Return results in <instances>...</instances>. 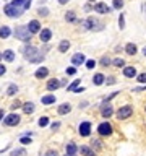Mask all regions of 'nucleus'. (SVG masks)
<instances>
[{"label": "nucleus", "instance_id": "f257e3e1", "mask_svg": "<svg viewBox=\"0 0 146 156\" xmlns=\"http://www.w3.org/2000/svg\"><path fill=\"white\" fill-rule=\"evenodd\" d=\"M23 54H24V57H26L29 62H41L44 59V55H41V52L37 51L34 46L23 47Z\"/></svg>", "mask_w": 146, "mask_h": 156}, {"label": "nucleus", "instance_id": "f03ea898", "mask_svg": "<svg viewBox=\"0 0 146 156\" xmlns=\"http://www.w3.org/2000/svg\"><path fill=\"white\" fill-rule=\"evenodd\" d=\"M15 36H16V39H21V41H24V42H29L31 41V33L28 31L26 26H18L16 28Z\"/></svg>", "mask_w": 146, "mask_h": 156}, {"label": "nucleus", "instance_id": "7ed1b4c3", "mask_svg": "<svg viewBox=\"0 0 146 156\" xmlns=\"http://www.w3.org/2000/svg\"><path fill=\"white\" fill-rule=\"evenodd\" d=\"M3 12L7 13V15L10 16V18H18L20 15L24 12L21 8H16V7H13L12 3H8V5H5V8H3Z\"/></svg>", "mask_w": 146, "mask_h": 156}, {"label": "nucleus", "instance_id": "20e7f679", "mask_svg": "<svg viewBox=\"0 0 146 156\" xmlns=\"http://www.w3.org/2000/svg\"><path fill=\"white\" fill-rule=\"evenodd\" d=\"M131 112H133V109H131L130 106H123V107H120L119 109V112H117V117H119V119H128V117L131 116Z\"/></svg>", "mask_w": 146, "mask_h": 156}, {"label": "nucleus", "instance_id": "39448f33", "mask_svg": "<svg viewBox=\"0 0 146 156\" xmlns=\"http://www.w3.org/2000/svg\"><path fill=\"white\" fill-rule=\"evenodd\" d=\"M97 132H99L102 137H107V135H110L112 133V127H110V124H107V122H102L99 127H97Z\"/></svg>", "mask_w": 146, "mask_h": 156}, {"label": "nucleus", "instance_id": "423d86ee", "mask_svg": "<svg viewBox=\"0 0 146 156\" xmlns=\"http://www.w3.org/2000/svg\"><path fill=\"white\" fill-rule=\"evenodd\" d=\"M18 124H20V116L18 114H10V116L5 117V125L13 127V125H18Z\"/></svg>", "mask_w": 146, "mask_h": 156}, {"label": "nucleus", "instance_id": "0eeeda50", "mask_svg": "<svg viewBox=\"0 0 146 156\" xmlns=\"http://www.w3.org/2000/svg\"><path fill=\"white\" fill-rule=\"evenodd\" d=\"M89 133H91V124L83 122L81 125H80V135H81V137H88Z\"/></svg>", "mask_w": 146, "mask_h": 156}, {"label": "nucleus", "instance_id": "6e6552de", "mask_svg": "<svg viewBox=\"0 0 146 156\" xmlns=\"http://www.w3.org/2000/svg\"><path fill=\"white\" fill-rule=\"evenodd\" d=\"M26 28H28V31H29V33L33 34V33H37V31L41 29V25H39V21L33 20V21H31V23H29V25H28Z\"/></svg>", "mask_w": 146, "mask_h": 156}, {"label": "nucleus", "instance_id": "1a4fd4ad", "mask_svg": "<svg viewBox=\"0 0 146 156\" xmlns=\"http://www.w3.org/2000/svg\"><path fill=\"white\" fill-rule=\"evenodd\" d=\"M94 10L97 13H109L110 12V8L106 5V3H96L94 5Z\"/></svg>", "mask_w": 146, "mask_h": 156}, {"label": "nucleus", "instance_id": "9d476101", "mask_svg": "<svg viewBox=\"0 0 146 156\" xmlns=\"http://www.w3.org/2000/svg\"><path fill=\"white\" fill-rule=\"evenodd\" d=\"M60 85H62V81L60 80H55V78H52L50 81L47 83V89H57V88H60Z\"/></svg>", "mask_w": 146, "mask_h": 156}, {"label": "nucleus", "instance_id": "9b49d317", "mask_svg": "<svg viewBox=\"0 0 146 156\" xmlns=\"http://www.w3.org/2000/svg\"><path fill=\"white\" fill-rule=\"evenodd\" d=\"M72 62H73L75 65H81L83 62H85V55H83V54H75V55L72 57Z\"/></svg>", "mask_w": 146, "mask_h": 156}, {"label": "nucleus", "instance_id": "f8f14e48", "mask_svg": "<svg viewBox=\"0 0 146 156\" xmlns=\"http://www.w3.org/2000/svg\"><path fill=\"white\" fill-rule=\"evenodd\" d=\"M123 75L125 77H128V78H133L135 75H137V70H135L133 67H125L123 68Z\"/></svg>", "mask_w": 146, "mask_h": 156}, {"label": "nucleus", "instance_id": "ddd939ff", "mask_svg": "<svg viewBox=\"0 0 146 156\" xmlns=\"http://www.w3.org/2000/svg\"><path fill=\"white\" fill-rule=\"evenodd\" d=\"M50 37H52L50 29H42V33H41V41H42V42H47Z\"/></svg>", "mask_w": 146, "mask_h": 156}, {"label": "nucleus", "instance_id": "4468645a", "mask_svg": "<svg viewBox=\"0 0 146 156\" xmlns=\"http://www.w3.org/2000/svg\"><path fill=\"white\" fill-rule=\"evenodd\" d=\"M78 151V148H76V145L73 143V141H70V143L67 145V155H72V156H75V153Z\"/></svg>", "mask_w": 146, "mask_h": 156}, {"label": "nucleus", "instance_id": "2eb2a0df", "mask_svg": "<svg viewBox=\"0 0 146 156\" xmlns=\"http://www.w3.org/2000/svg\"><path fill=\"white\" fill-rule=\"evenodd\" d=\"M2 57L5 59L7 62H13V59H15V52H13V51H5L2 54Z\"/></svg>", "mask_w": 146, "mask_h": 156}, {"label": "nucleus", "instance_id": "dca6fc26", "mask_svg": "<svg viewBox=\"0 0 146 156\" xmlns=\"http://www.w3.org/2000/svg\"><path fill=\"white\" fill-rule=\"evenodd\" d=\"M70 111H72V106H70V104H67V103L62 104V106L58 107V114H62V116H64V114H68Z\"/></svg>", "mask_w": 146, "mask_h": 156}, {"label": "nucleus", "instance_id": "f3484780", "mask_svg": "<svg viewBox=\"0 0 146 156\" xmlns=\"http://www.w3.org/2000/svg\"><path fill=\"white\" fill-rule=\"evenodd\" d=\"M112 106H110V104H107V106H102V116L104 117H110L112 116Z\"/></svg>", "mask_w": 146, "mask_h": 156}, {"label": "nucleus", "instance_id": "a211bd4d", "mask_svg": "<svg viewBox=\"0 0 146 156\" xmlns=\"http://www.w3.org/2000/svg\"><path fill=\"white\" fill-rule=\"evenodd\" d=\"M80 151H81V155H85V156H96V153L89 146H81L80 148Z\"/></svg>", "mask_w": 146, "mask_h": 156}, {"label": "nucleus", "instance_id": "6ab92c4d", "mask_svg": "<svg viewBox=\"0 0 146 156\" xmlns=\"http://www.w3.org/2000/svg\"><path fill=\"white\" fill-rule=\"evenodd\" d=\"M125 49H127V54L128 55H135V54H137V46H135L133 42L127 44V47H125Z\"/></svg>", "mask_w": 146, "mask_h": 156}, {"label": "nucleus", "instance_id": "aec40b11", "mask_svg": "<svg viewBox=\"0 0 146 156\" xmlns=\"http://www.w3.org/2000/svg\"><path fill=\"white\" fill-rule=\"evenodd\" d=\"M10 33H12V31H10L8 26H2V28H0V37H3V39H5V37H8Z\"/></svg>", "mask_w": 146, "mask_h": 156}, {"label": "nucleus", "instance_id": "412c9836", "mask_svg": "<svg viewBox=\"0 0 146 156\" xmlns=\"http://www.w3.org/2000/svg\"><path fill=\"white\" fill-rule=\"evenodd\" d=\"M93 81H94V85H97V86H101L104 83V75L102 73H97V75H94V78H93Z\"/></svg>", "mask_w": 146, "mask_h": 156}, {"label": "nucleus", "instance_id": "4be33fe9", "mask_svg": "<svg viewBox=\"0 0 146 156\" xmlns=\"http://www.w3.org/2000/svg\"><path fill=\"white\" fill-rule=\"evenodd\" d=\"M23 111H24L26 114H33V112H34V104H33V103H26V104L23 106Z\"/></svg>", "mask_w": 146, "mask_h": 156}, {"label": "nucleus", "instance_id": "5701e85b", "mask_svg": "<svg viewBox=\"0 0 146 156\" xmlns=\"http://www.w3.org/2000/svg\"><path fill=\"white\" fill-rule=\"evenodd\" d=\"M47 73H49V70L42 67V68H39V70L36 72V78H46V77H47Z\"/></svg>", "mask_w": 146, "mask_h": 156}, {"label": "nucleus", "instance_id": "b1692460", "mask_svg": "<svg viewBox=\"0 0 146 156\" xmlns=\"http://www.w3.org/2000/svg\"><path fill=\"white\" fill-rule=\"evenodd\" d=\"M68 47H70V42H68V41H62L60 46H58V51L60 52H67Z\"/></svg>", "mask_w": 146, "mask_h": 156}, {"label": "nucleus", "instance_id": "393cba45", "mask_svg": "<svg viewBox=\"0 0 146 156\" xmlns=\"http://www.w3.org/2000/svg\"><path fill=\"white\" fill-rule=\"evenodd\" d=\"M52 103H55V96L49 94V96H44L42 98V104H52Z\"/></svg>", "mask_w": 146, "mask_h": 156}, {"label": "nucleus", "instance_id": "a878e982", "mask_svg": "<svg viewBox=\"0 0 146 156\" xmlns=\"http://www.w3.org/2000/svg\"><path fill=\"white\" fill-rule=\"evenodd\" d=\"M16 91H18V88H16V85H10V86H8V91H7V94H8V96H13V94H15Z\"/></svg>", "mask_w": 146, "mask_h": 156}, {"label": "nucleus", "instance_id": "bb28decb", "mask_svg": "<svg viewBox=\"0 0 146 156\" xmlns=\"http://www.w3.org/2000/svg\"><path fill=\"white\" fill-rule=\"evenodd\" d=\"M65 18H67V21H70V23L76 21V16H75V13H73V12H68L67 15H65Z\"/></svg>", "mask_w": 146, "mask_h": 156}, {"label": "nucleus", "instance_id": "cd10ccee", "mask_svg": "<svg viewBox=\"0 0 146 156\" xmlns=\"http://www.w3.org/2000/svg\"><path fill=\"white\" fill-rule=\"evenodd\" d=\"M37 124H39V127H46V125H49V119L47 117H41Z\"/></svg>", "mask_w": 146, "mask_h": 156}, {"label": "nucleus", "instance_id": "c85d7f7f", "mask_svg": "<svg viewBox=\"0 0 146 156\" xmlns=\"http://www.w3.org/2000/svg\"><path fill=\"white\" fill-rule=\"evenodd\" d=\"M24 155H26L24 150H13L12 151V156H24Z\"/></svg>", "mask_w": 146, "mask_h": 156}, {"label": "nucleus", "instance_id": "c756f323", "mask_svg": "<svg viewBox=\"0 0 146 156\" xmlns=\"http://www.w3.org/2000/svg\"><path fill=\"white\" fill-rule=\"evenodd\" d=\"M78 85H80V80H75V81L68 86V91H75V88H78Z\"/></svg>", "mask_w": 146, "mask_h": 156}, {"label": "nucleus", "instance_id": "7c9ffc66", "mask_svg": "<svg viewBox=\"0 0 146 156\" xmlns=\"http://www.w3.org/2000/svg\"><path fill=\"white\" fill-rule=\"evenodd\" d=\"M114 65H115V67H123L125 62L122 60V59H114Z\"/></svg>", "mask_w": 146, "mask_h": 156}, {"label": "nucleus", "instance_id": "2f4dec72", "mask_svg": "<svg viewBox=\"0 0 146 156\" xmlns=\"http://www.w3.org/2000/svg\"><path fill=\"white\" fill-rule=\"evenodd\" d=\"M123 7V0H114V8H122Z\"/></svg>", "mask_w": 146, "mask_h": 156}, {"label": "nucleus", "instance_id": "473e14b6", "mask_svg": "<svg viewBox=\"0 0 146 156\" xmlns=\"http://www.w3.org/2000/svg\"><path fill=\"white\" fill-rule=\"evenodd\" d=\"M20 141H21L23 145H29L31 143V137H21V140Z\"/></svg>", "mask_w": 146, "mask_h": 156}, {"label": "nucleus", "instance_id": "72a5a7b5", "mask_svg": "<svg viewBox=\"0 0 146 156\" xmlns=\"http://www.w3.org/2000/svg\"><path fill=\"white\" fill-rule=\"evenodd\" d=\"M101 64H102L104 67H107V65L110 64V60H109V59H107V57H102V59H101Z\"/></svg>", "mask_w": 146, "mask_h": 156}, {"label": "nucleus", "instance_id": "f704fd0d", "mask_svg": "<svg viewBox=\"0 0 146 156\" xmlns=\"http://www.w3.org/2000/svg\"><path fill=\"white\" fill-rule=\"evenodd\" d=\"M119 26H120V29H123V28H125V21H123V15H120V18H119Z\"/></svg>", "mask_w": 146, "mask_h": 156}, {"label": "nucleus", "instance_id": "c9c22d12", "mask_svg": "<svg viewBox=\"0 0 146 156\" xmlns=\"http://www.w3.org/2000/svg\"><path fill=\"white\" fill-rule=\"evenodd\" d=\"M94 65H96L94 60H88V62H86V67H88V68H94Z\"/></svg>", "mask_w": 146, "mask_h": 156}, {"label": "nucleus", "instance_id": "e433bc0d", "mask_svg": "<svg viewBox=\"0 0 146 156\" xmlns=\"http://www.w3.org/2000/svg\"><path fill=\"white\" fill-rule=\"evenodd\" d=\"M39 15H44V16L49 15V10H47V8H42V7H41V8H39Z\"/></svg>", "mask_w": 146, "mask_h": 156}, {"label": "nucleus", "instance_id": "4c0bfd02", "mask_svg": "<svg viewBox=\"0 0 146 156\" xmlns=\"http://www.w3.org/2000/svg\"><path fill=\"white\" fill-rule=\"evenodd\" d=\"M138 81H140V83H146V73H141L140 77H138Z\"/></svg>", "mask_w": 146, "mask_h": 156}, {"label": "nucleus", "instance_id": "58836bf2", "mask_svg": "<svg viewBox=\"0 0 146 156\" xmlns=\"http://www.w3.org/2000/svg\"><path fill=\"white\" fill-rule=\"evenodd\" d=\"M67 73H68V75H75V73H76V68L68 67V68H67Z\"/></svg>", "mask_w": 146, "mask_h": 156}, {"label": "nucleus", "instance_id": "ea45409f", "mask_svg": "<svg viewBox=\"0 0 146 156\" xmlns=\"http://www.w3.org/2000/svg\"><path fill=\"white\" fill-rule=\"evenodd\" d=\"M46 156H58V153H57V151H54V150H49L46 153Z\"/></svg>", "mask_w": 146, "mask_h": 156}, {"label": "nucleus", "instance_id": "a19ab883", "mask_svg": "<svg viewBox=\"0 0 146 156\" xmlns=\"http://www.w3.org/2000/svg\"><path fill=\"white\" fill-rule=\"evenodd\" d=\"M91 143H93V146H96V148H101V141H99V140H93Z\"/></svg>", "mask_w": 146, "mask_h": 156}, {"label": "nucleus", "instance_id": "79ce46f5", "mask_svg": "<svg viewBox=\"0 0 146 156\" xmlns=\"http://www.w3.org/2000/svg\"><path fill=\"white\" fill-rule=\"evenodd\" d=\"M5 72H7V68L3 67V65H0V77H2V75L5 73Z\"/></svg>", "mask_w": 146, "mask_h": 156}, {"label": "nucleus", "instance_id": "37998d69", "mask_svg": "<svg viewBox=\"0 0 146 156\" xmlns=\"http://www.w3.org/2000/svg\"><path fill=\"white\" fill-rule=\"evenodd\" d=\"M20 104H21V103H20V101H16V103H13V106H12V109H16V107H20Z\"/></svg>", "mask_w": 146, "mask_h": 156}, {"label": "nucleus", "instance_id": "c03bdc74", "mask_svg": "<svg viewBox=\"0 0 146 156\" xmlns=\"http://www.w3.org/2000/svg\"><path fill=\"white\" fill-rule=\"evenodd\" d=\"M58 127H60V124H58V122H55V124H52V129H58Z\"/></svg>", "mask_w": 146, "mask_h": 156}, {"label": "nucleus", "instance_id": "a18cd8bd", "mask_svg": "<svg viewBox=\"0 0 146 156\" xmlns=\"http://www.w3.org/2000/svg\"><path fill=\"white\" fill-rule=\"evenodd\" d=\"M68 0H58V3H62V5H64V3H67Z\"/></svg>", "mask_w": 146, "mask_h": 156}, {"label": "nucleus", "instance_id": "49530a36", "mask_svg": "<svg viewBox=\"0 0 146 156\" xmlns=\"http://www.w3.org/2000/svg\"><path fill=\"white\" fill-rule=\"evenodd\" d=\"M2 117H3V111H0V120H2Z\"/></svg>", "mask_w": 146, "mask_h": 156}, {"label": "nucleus", "instance_id": "de8ad7c7", "mask_svg": "<svg viewBox=\"0 0 146 156\" xmlns=\"http://www.w3.org/2000/svg\"><path fill=\"white\" fill-rule=\"evenodd\" d=\"M143 54H145V55H146V47H145V49H143Z\"/></svg>", "mask_w": 146, "mask_h": 156}, {"label": "nucleus", "instance_id": "09e8293b", "mask_svg": "<svg viewBox=\"0 0 146 156\" xmlns=\"http://www.w3.org/2000/svg\"><path fill=\"white\" fill-rule=\"evenodd\" d=\"M0 60H2V54H0Z\"/></svg>", "mask_w": 146, "mask_h": 156}, {"label": "nucleus", "instance_id": "8fccbe9b", "mask_svg": "<svg viewBox=\"0 0 146 156\" xmlns=\"http://www.w3.org/2000/svg\"><path fill=\"white\" fill-rule=\"evenodd\" d=\"M67 156H72V155H67Z\"/></svg>", "mask_w": 146, "mask_h": 156}, {"label": "nucleus", "instance_id": "3c124183", "mask_svg": "<svg viewBox=\"0 0 146 156\" xmlns=\"http://www.w3.org/2000/svg\"><path fill=\"white\" fill-rule=\"evenodd\" d=\"M91 2H94V0H91Z\"/></svg>", "mask_w": 146, "mask_h": 156}]
</instances>
